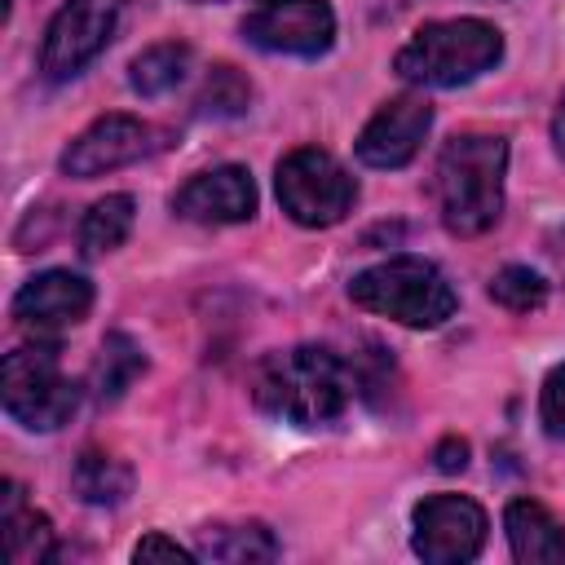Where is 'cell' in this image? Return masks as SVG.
<instances>
[{
	"instance_id": "25",
	"label": "cell",
	"mask_w": 565,
	"mask_h": 565,
	"mask_svg": "<svg viewBox=\"0 0 565 565\" xmlns=\"http://www.w3.org/2000/svg\"><path fill=\"white\" fill-rule=\"evenodd\" d=\"M433 459H437L441 472H463V463H468V441H463V437H446V441H437Z\"/></svg>"
},
{
	"instance_id": "13",
	"label": "cell",
	"mask_w": 565,
	"mask_h": 565,
	"mask_svg": "<svg viewBox=\"0 0 565 565\" xmlns=\"http://www.w3.org/2000/svg\"><path fill=\"white\" fill-rule=\"evenodd\" d=\"M172 212L194 225H243L256 216V181L243 163H221L194 172L177 194Z\"/></svg>"
},
{
	"instance_id": "8",
	"label": "cell",
	"mask_w": 565,
	"mask_h": 565,
	"mask_svg": "<svg viewBox=\"0 0 565 565\" xmlns=\"http://www.w3.org/2000/svg\"><path fill=\"white\" fill-rule=\"evenodd\" d=\"M486 512L468 494H428L411 512V547L428 565H463L486 547Z\"/></svg>"
},
{
	"instance_id": "9",
	"label": "cell",
	"mask_w": 565,
	"mask_h": 565,
	"mask_svg": "<svg viewBox=\"0 0 565 565\" xmlns=\"http://www.w3.org/2000/svg\"><path fill=\"white\" fill-rule=\"evenodd\" d=\"M243 40L260 53L322 57L335 44V9L327 0H260L243 18Z\"/></svg>"
},
{
	"instance_id": "26",
	"label": "cell",
	"mask_w": 565,
	"mask_h": 565,
	"mask_svg": "<svg viewBox=\"0 0 565 565\" xmlns=\"http://www.w3.org/2000/svg\"><path fill=\"white\" fill-rule=\"evenodd\" d=\"M552 141H556V154L565 159V97L556 106V119H552Z\"/></svg>"
},
{
	"instance_id": "2",
	"label": "cell",
	"mask_w": 565,
	"mask_h": 565,
	"mask_svg": "<svg viewBox=\"0 0 565 565\" xmlns=\"http://www.w3.org/2000/svg\"><path fill=\"white\" fill-rule=\"evenodd\" d=\"M503 177H508V141L499 132L450 137L433 168L441 225L459 238L486 234L503 212Z\"/></svg>"
},
{
	"instance_id": "7",
	"label": "cell",
	"mask_w": 565,
	"mask_h": 565,
	"mask_svg": "<svg viewBox=\"0 0 565 565\" xmlns=\"http://www.w3.org/2000/svg\"><path fill=\"white\" fill-rule=\"evenodd\" d=\"M119 13H124V0H62L40 44V75L49 84L75 79L110 44Z\"/></svg>"
},
{
	"instance_id": "4",
	"label": "cell",
	"mask_w": 565,
	"mask_h": 565,
	"mask_svg": "<svg viewBox=\"0 0 565 565\" xmlns=\"http://www.w3.org/2000/svg\"><path fill=\"white\" fill-rule=\"evenodd\" d=\"M349 300L366 313L393 318V322L415 327V331L441 327L459 309L450 278L424 256H388V260L353 274Z\"/></svg>"
},
{
	"instance_id": "24",
	"label": "cell",
	"mask_w": 565,
	"mask_h": 565,
	"mask_svg": "<svg viewBox=\"0 0 565 565\" xmlns=\"http://www.w3.org/2000/svg\"><path fill=\"white\" fill-rule=\"evenodd\" d=\"M132 561H199V552L181 547L177 539H163V534H146V539L132 547Z\"/></svg>"
},
{
	"instance_id": "21",
	"label": "cell",
	"mask_w": 565,
	"mask_h": 565,
	"mask_svg": "<svg viewBox=\"0 0 565 565\" xmlns=\"http://www.w3.org/2000/svg\"><path fill=\"white\" fill-rule=\"evenodd\" d=\"M247 106H252V84L243 79V71H234L230 62L212 66L203 79V93H199V115L238 119V115H247Z\"/></svg>"
},
{
	"instance_id": "19",
	"label": "cell",
	"mask_w": 565,
	"mask_h": 565,
	"mask_svg": "<svg viewBox=\"0 0 565 565\" xmlns=\"http://www.w3.org/2000/svg\"><path fill=\"white\" fill-rule=\"evenodd\" d=\"M185 75H190V44H177V40L141 49L132 57V66H128V84L141 97H163V93L181 88Z\"/></svg>"
},
{
	"instance_id": "11",
	"label": "cell",
	"mask_w": 565,
	"mask_h": 565,
	"mask_svg": "<svg viewBox=\"0 0 565 565\" xmlns=\"http://www.w3.org/2000/svg\"><path fill=\"white\" fill-rule=\"evenodd\" d=\"M154 128L137 115H102L93 119L66 150H62V172L75 177V181H93L102 172H115V168H128L137 159H146L154 150Z\"/></svg>"
},
{
	"instance_id": "22",
	"label": "cell",
	"mask_w": 565,
	"mask_h": 565,
	"mask_svg": "<svg viewBox=\"0 0 565 565\" xmlns=\"http://www.w3.org/2000/svg\"><path fill=\"white\" fill-rule=\"evenodd\" d=\"M490 300L503 305L508 313H534L547 300V278L530 265H503L490 278Z\"/></svg>"
},
{
	"instance_id": "10",
	"label": "cell",
	"mask_w": 565,
	"mask_h": 565,
	"mask_svg": "<svg viewBox=\"0 0 565 565\" xmlns=\"http://www.w3.org/2000/svg\"><path fill=\"white\" fill-rule=\"evenodd\" d=\"M93 309V282L75 269H44L26 278L13 296V318L35 340H57L62 331L79 327Z\"/></svg>"
},
{
	"instance_id": "18",
	"label": "cell",
	"mask_w": 565,
	"mask_h": 565,
	"mask_svg": "<svg viewBox=\"0 0 565 565\" xmlns=\"http://www.w3.org/2000/svg\"><path fill=\"white\" fill-rule=\"evenodd\" d=\"M71 486L84 503L93 508H115L132 494V468L106 450H84L75 459V472H71Z\"/></svg>"
},
{
	"instance_id": "20",
	"label": "cell",
	"mask_w": 565,
	"mask_h": 565,
	"mask_svg": "<svg viewBox=\"0 0 565 565\" xmlns=\"http://www.w3.org/2000/svg\"><path fill=\"white\" fill-rule=\"evenodd\" d=\"M141 371H146L141 344H137L132 335H124V331H110V335L102 340V353H97V366H93V393H97V402H102V406H106V402H119L124 388H128Z\"/></svg>"
},
{
	"instance_id": "17",
	"label": "cell",
	"mask_w": 565,
	"mask_h": 565,
	"mask_svg": "<svg viewBox=\"0 0 565 565\" xmlns=\"http://www.w3.org/2000/svg\"><path fill=\"white\" fill-rule=\"evenodd\" d=\"M132 221H137V199L132 194H106L97 199L84 221H79V256L84 260H97L115 247H124V238L132 234Z\"/></svg>"
},
{
	"instance_id": "1",
	"label": "cell",
	"mask_w": 565,
	"mask_h": 565,
	"mask_svg": "<svg viewBox=\"0 0 565 565\" xmlns=\"http://www.w3.org/2000/svg\"><path fill=\"white\" fill-rule=\"evenodd\" d=\"M358 393L353 366L327 344H291L265 353L252 371V402L291 424V428H327L335 424Z\"/></svg>"
},
{
	"instance_id": "5",
	"label": "cell",
	"mask_w": 565,
	"mask_h": 565,
	"mask_svg": "<svg viewBox=\"0 0 565 565\" xmlns=\"http://www.w3.org/2000/svg\"><path fill=\"white\" fill-rule=\"evenodd\" d=\"M79 380L62 371L53 340H31L0 362V402L4 415L31 433H53L79 411Z\"/></svg>"
},
{
	"instance_id": "6",
	"label": "cell",
	"mask_w": 565,
	"mask_h": 565,
	"mask_svg": "<svg viewBox=\"0 0 565 565\" xmlns=\"http://www.w3.org/2000/svg\"><path fill=\"white\" fill-rule=\"evenodd\" d=\"M274 190L282 212L305 230L340 225L358 203V181L349 177V168L318 146H296L291 154H282L274 172Z\"/></svg>"
},
{
	"instance_id": "16",
	"label": "cell",
	"mask_w": 565,
	"mask_h": 565,
	"mask_svg": "<svg viewBox=\"0 0 565 565\" xmlns=\"http://www.w3.org/2000/svg\"><path fill=\"white\" fill-rule=\"evenodd\" d=\"M199 561H221V565H260L278 556V539L260 521H238V525H203L199 530Z\"/></svg>"
},
{
	"instance_id": "14",
	"label": "cell",
	"mask_w": 565,
	"mask_h": 565,
	"mask_svg": "<svg viewBox=\"0 0 565 565\" xmlns=\"http://www.w3.org/2000/svg\"><path fill=\"white\" fill-rule=\"evenodd\" d=\"M503 534L521 565H561L565 561V525L539 499H512L503 508Z\"/></svg>"
},
{
	"instance_id": "3",
	"label": "cell",
	"mask_w": 565,
	"mask_h": 565,
	"mask_svg": "<svg viewBox=\"0 0 565 565\" xmlns=\"http://www.w3.org/2000/svg\"><path fill=\"white\" fill-rule=\"evenodd\" d=\"M503 57V31L486 18L424 22L393 57L397 79L415 88H459L494 71Z\"/></svg>"
},
{
	"instance_id": "27",
	"label": "cell",
	"mask_w": 565,
	"mask_h": 565,
	"mask_svg": "<svg viewBox=\"0 0 565 565\" xmlns=\"http://www.w3.org/2000/svg\"><path fill=\"white\" fill-rule=\"evenodd\" d=\"M194 4H207V0H194Z\"/></svg>"
},
{
	"instance_id": "15",
	"label": "cell",
	"mask_w": 565,
	"mask_h": 565,
	"mask_svg": "<svg viewBox=\"0 0 565 565\" xmlns=\"http://www.w3.org/2000/svg\"><path fill=\"white\" fill-rule=\"evenodd\" d=\"M0 530H4V547H9L13 565H40V561L57 556L53 521L26 503V490L18 481L0 486Z\"/></svg>"
},
{
	"instance_id": "12",
	"label": "cell",
	"mask_w": 565,
	"mask_h": 565,
	"mask_svg": "<svg viewBox=\"0 0 565 565\" xmlns=\"http://www.w3.org/2000/svg\"><path fill=\"white\" fill-rule=\"evenodd\" d=\"M428 128H433V106H428V97H424V93H402V97L384 102V106L366 119V128L358 132L353 150H358V159H362L366 168H384V172H388V168H406V163L419 154Z\"/></svg>"
},
{
	"instance_id": "23",
	"label": "cell",
	"mask_w": 565,
	"mask_h": 565,
	"mask_svg": "<svg viewBox=\"0 0 565 565\" xmlns=\"http://www.w3.org/2000/svg\"><path fill=\"white\" fill-rule=\"evenodd\" d=\"M539 419H543L547 437L565 441V366H556V371L543 380V393H539Z\"/></svg>"
}]
</instances>
